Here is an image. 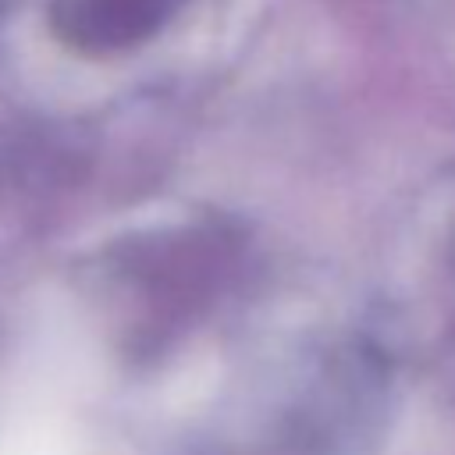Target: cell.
Masks as SVG:
<instances>
[{"label":"cell","mask_w":455,"mask_h":455,"mask_svg":"<svg viewBox=\"0 0 455 455\" xmlns=\"http://www.w3.org/2000/svg\"><path fill=\"white\" fill-rule=\"evenodd\" d=\"M64 21L71 36L117 43L146 28V18L160 11V0H64Z\"/></svg>","instance_id":"6da1fadb"}]
</instances>
